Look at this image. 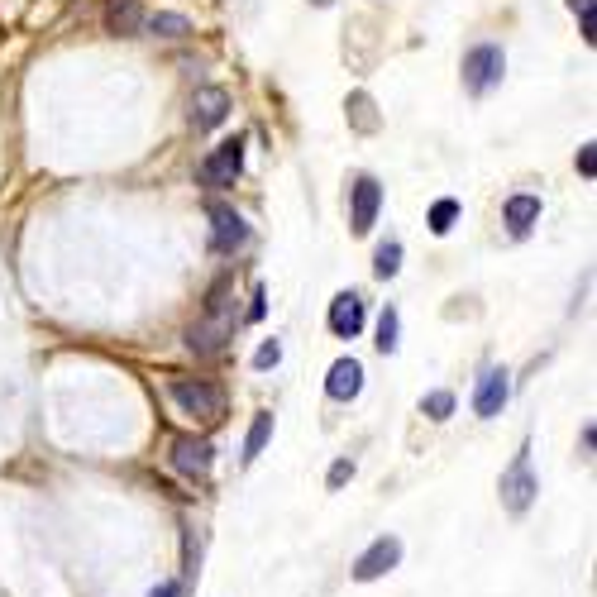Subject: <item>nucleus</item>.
Wrapping results in <instances>:
<instances>
[{
	"instance_id": "f8f14e48",
	"label": "nucleus",
	"mask_w": 597,
	"mask_h": 597,
	"mask_svg": "<svg viewBox=\"0 0 597 597\" xmlns=\"http://www.w3.org/2000/svg\"><path fill=\"white\" fill-rule=\"evenodd\" d=\"M325 392L335 402H354L363 392V363L359 359H335L330 363V378H325Z\"/></svg>"
},
{
	"instance_id": "423d86ee",
	"label": "nucleus",
	"mask_w": 597,
	"mask_h": 597,
	"mask_svg": "<svg viewBox=\"0 0 597 597\" xmlns=\"http://www.w3.org/2000/svg\"><path fill=\"white\" fill-rule=\"evenodd\" d=\"M239 168H244V139L235 134V139H225V144H220V149L201 163L196 177H201L206 187H230V182L239 177Z\"/></svg>"
},
{
	"instance_id": "0eeeda50",
	"label": "nucleus",
	"mask_w": 597,
	"mask_h": 597,
	"mask_svg": "<svg viewBox=\"0 0 597 597\" xmlns=\"http://www.w3.org/2000/svg\"><path fill=\"white\" fill-rule=\"evenodd\" d=\"M378 206H383V187H378L373 177H359V182L349 187V225H354V235H368V230H373Z\"/></svg>"
},
{
	"instance_id": "f3484780",
	"label": "nucleus",
	"mask_w": 597,
	"mask_h": 597,
	"mask_svg": "<svg viewBox=\"0 0 597 597\" xmlns=\"http://www.w3.org/2000/svg\"><path fill=\"white\" fill-rule=\"evenodd\" d=\"M106 29L110 34H134L139 29V0H110Z\"/></svg>"
},
{
	"instance_id": "aec40b11",
	"label": "nucleus",
	"mask_w": 597,
	"mask_h": 597,
	"mask_svg": "<svg viewBox=\"0 0 597 597\" xmlns=\"http://www.w3.org/2000/svg\"><path fill=\"white\" fill-rule=\"evenodd\" d=\"M397 330H402V320H397V311H392V306H387L383 316H378V349H383V354H392V349H397Z\"/></svg>"
},
{
	"instance_id": "9b49d317",
	"label": "nucleus",
	"mask_w": 597,
	"mask_h": 597,
	"mask_svg": "<svg viewBox=\"0 0 597 597\" xmlns=\"http://www.w3.org/2000/svg\"><path fill=\"white\" fill-rule=\"evenodd\" d=\"M225 115H230V91H225V86H201L192 96V125L196 129L225 125Z\"/></svg>"
},
{
	"instance_id": "412c9836",
	"label": "nucleus",
	"mask_w": 597,
	"mask_h": 597,
	"mask_svg": "<svg viewBox=\"0 0 597 597\" xmlns=\"http://www.w3.org/2000/svg\"><path fill=\"white\" fill-rule=\"evenodd\" d=\"M421 411H426L430 421H449L454 416V392H430L426 402H421Z\"/></svg>"
},
{
	"instance_id": "dca6fc26",
	"label": "nucleus",
	"mask_w": 597,
	"mask_h": 597,
	"mask_svg": "<svg viewBox=\"0 0 597 597\" xmlns=\"http://www.w3.org/2000/svg\"><path fill=\"white\" fill-rule=\"evenodd\" d=\"M268 440H273V411H258L254 426H249V435H244V464H254Z\"/></svg>"
},
{
	"instance_id": "2eb2a0df",
	"label": "nucleus",
	"mask_w": 597,
	"mask_h": 597,
	"mask_svg": "<svg viewBox=\"0 0 597 597\" xmlns=\"http://www.w3.org/2000/svg\"><path fill=\"white\" fill-rule=\"evenodd\" d=\"M144 29L158 34V39H182V34H192V20H187V15H177V10H158V15L144 20Z\"/></svg>"
},
{
	"instance_id": "bb28decb",
	"label": "nucleus",
	"mask_w": 597,
	"mask_h": 597,
	"mask_svg": "<svg viewBox=\"0 0 597 597\" xmlns=\"http://www.w3.org/2000/svg\"><path fill=\"white\" fill-rule=\"evenodd\" d=\"M569 10H578V15H593V0H569Z\"/></svg>"
},
{
	"instance_id": "a878e982",
	"label": "nucleus",
	"mask_w": 597,
	"mask_h": 597,
	"mask_svg": "<svg viewBox=\"0 0 597 597\" xmlns=\"http://www.w3.org/2000/svg\"><path fill=\"white\" fill-rule=\"evenodd\" d=\"M149 597H182V588H177V583H158Z\"/></svg>"
},
{
	"instance_id": "5701e85b",
	"label": "nucleus",
	"mask_w": 597,
	"mask_h": 597,
	"mask_svg": "<svg viewBox=\"0 0 597 597\" xmlns=\"http://www.w3.org/2000/svg\"><path fill=\"white\" fill-rule=\"evenodd\" d=\"M282 359V344L278 340H268V344H258V354H254V368H273V363Z\"/></svg>"
},
{
	"instance_id": "1a4fd4ad",
	"label": "nucleus",
	"mask_w": 597,
	"mask_h": 597,
	"mask_svg": "<svg viewBox=\"0 0 597 597\" xmlns=\"http://www.w3.org/2000/svg\"><path fill=\"white\" fill-rule=\"evenodd\" d=\"M249 244V225L244 215L230 211V206H211V249L215 254H235Z\"/></svg>"
},
{
	"instance_id": "7ed1b4c3",
	"label": "nucleus",
	"mask_w": 597,
	"mask_h": 597,
	"mask_svg": "<svg viewBox=\"0 0 597 597\" xmlns=\"http://www.w3.org/2000/svg\"><path fill=\"white\" fill-rule=\"evenodd\" d=\"M502 72H507V53L497 43H478V48L464 53V86H469L473 96L492 91V86L502 82Z\"/></svg>"
},
{
	"instance_id": "9d476101",
	"label": "nucleus",
	"mask_w": 597,
	"mask_h": 597,
	"mask_svg": "<svg viewBox=\"0 0 597 597\" xmlns=\"http://www.w3.org/2000/svg\"><path fill=\"white\" fill-rule=\"evenodd\" d=\"M215 464L211 440H196V435H177L172 440V469L187 473V478H206Z\"/></svg>"
},
{
	"instance_id": "39448f33",
	"label": "nucleus",
	"mask_w": 597,
	"mask_h": 597,
	"mask_svg": "<svg viewBox=\"0 0 597 597\" xmlns=\"http://www.w3.org/2000/svg\"><path fill=\"white\" fill-rule=\"evenodd\" d=\"M397 564H402V540H397V535H383V540H373V545L354 559V578H359V583H373V578L392 574Z\"/></svg>"
},
{
	"instance_id": "f257e3e1",
	"label": "nucleus",
	"mask_w": 597,
	"mask_h": 597,
	"mask_svg": "<svg viewBox=\"0 0 597 597\" xmlns=\"http://www.w3.org/2000/svg\"><path fill=\"white\" fill-rule=\"evenodd\" d=\"M230 335H235V306L225 301V292H215L211 306H206V320H196L192 330H187V344H192L196 354H220Z\"/></svg>"
},
{
	"instance_id": "4be33fe9",
	"label": "nucleus",
	"mask_w": 597,
	"mask_h": 597,
	"mask_svg": "<svg viewBox=\"0 0 597 597\" xmlns=\"http://www.w3.org/2000/svg\"><path fill=\"white\" fill-rule=\"evenodd\" d=\"M349 110H354V125L359 129H378V115H373V101H368V96H349Z\"/></svg>"
},
{
	"instance_id": "b1692460",
	"label": "nucleus",
	"mask_w": 597,
	"mask_h": 597,
	"mask_svg": "<svg viewBox=\"0 0 597 597\" xmlns=\"http://www.w3.org/2000/svg\"><path fill=\"white\" fill-rule=\"evenodd\" d=\"M578 172H583V177H593V172H597V153H593V144H583V149H578Z\"/></svg>"
},
{
	"instance_id": "6e6552de",
	"label": "nucleus",
	"mask_w": 597,
	"mask_h": 597,
	"mask_svg": "<svg viewBox=\"0 0 597 597\" xmlns=\"http://www.w3.org/2000/svg\"><path fill=\"white\" fill-rule=\"evenodd\" d=\"M512 397V373L507 368H488L483 378H478V392H473V411L492 421V416H502V406Z\"/></svg>"
},
{
	"instance_id": "4468645a",
	"label": "nucleus",
	"mask_w": 597,
	"mask_h": 597,
	"mask_svg": "<svg viewBox=\"0 0 597 597\" xmlns=\"http://www.w3.org/2000/svg\"><path fill=\"white\" fill-rule=\"evenodd\" d=\"M535 220H540V196H512V201H507V225H512V235H526Z\"/></svg>"
},
{
	"instance_id": "f03ea898",
	"label": "nucleus",
	"mask_w": 597,
	"mask_h": 597,
	"mask_svg": "<svg viewBox=\"0 0 597 597\" xmlns=\"http://www.w3.org/2000/svg\"><path fill=\"white\" fill-rule=\"evenodd\" d=\"M168 392H172V402L182 406L187 416L206 421V426L225 416V392H220L215 383H206V378H172Z\"/></svg>"
},
{
	"instance_id": "6ab92c4d",
	"label": "nucleus",
	"mask_w": 597,
	"mask_h": 597,
	"mask_svg": "<svg viewBox=\"0 0 597 597\" xmlns=\"http://www.w3.org/2000/svg\"><path fill=\"white\" fill-rule=\"evenodd\" d=\"M454 220H459V201H454V196H445V201L430 206V230H435V235H449Z\"/></svg>"
},
{
	"instance_id": "20e7f679",
	"label": "nucleus",
	"mask_w": 597,
	"mask_h": 597,
	"mask_svg": "<svg viewBox=\"0 0 597 597\" xmlns=\"http://www.w3.org/2000/svg\"><path fill=\"white\" fill-rule=\"evenodd\" d=\"M535 492H540V483H535V473H531V445H521L512 469L502 473V507L512 516H521L535 502Z\"/></svg>"
},
{
	"instance_id": "a211bd4d",
	"label": "nucleus",
	"mask_w": 597,
	"mask_h": 597,
	"mask_svg": "<svg viewBox=\"0 0 597 597\" xmlns=\"http://www.w3.org/2000/svg\"><path fill=\"white\" fill-rule=\"evenodd\" d=\"M397 268H402V244H397V239H383L378 254H373V273H378V278H397Z\"/></svg>"
},
{
	"instance_id": "393cba45",
	"label": "nucleus",
	"mask_w": 597,
	"mask_h": 597,
	"mask_svg": "<svg viewBox=\"0 0 597 597\" xmlns=\"http://www.w3.org/2000/svg\"><path fill=\"white\" fill-rule=\"evenodd\" d=\"M349 473H354V464H349V459H340V464L330 469V478H325V483H330V488H344V483H349Z\"/></svg>"
},
{
	"instance_id": "ddd939ff",
	"label": "nucleus",
	"mask_w": 597,
	"mask_h": 597,
	"mask_svg": "<svg viewBox=\"0 0 597 597\" xmlns=\"http://www.w3.org/2000/svg\"><path fill=\"white\" fill-rule=\"evenodd\" d=\"M330 330H335L340 340H354L363 330V297L359 292H340V297L330 301Z\"/></svg>"
}]
</instances>
